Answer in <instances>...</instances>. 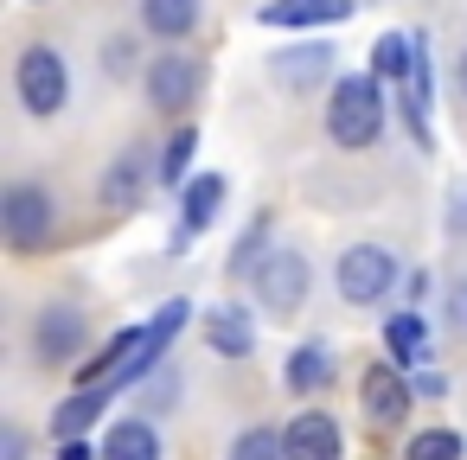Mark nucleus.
<instances>
[{
    "instance_id": "1",
    "label": "nucleus",
    "mask_w": 467,
    "mask_h": 460,
    "mask_svg": "<svg viewBox=\"0 0 467 460\" xmlns=\"http://www.w3.org/2000/svg\"><path fill=\"white\" fill-rule=\"evenodd\" d=\"M384 116H390V84L371 71H346L327 90V141L339 154H371L384 141Z\"/></svg>"
},
{
    "instance_id": "2",
    "label": "nucleus",
    "mask_w": 467,
    "mask_h": 460,
    "mask_svg": "<svg viewBox=\"0 0 467 460\" xmlns=\"http://www.w3.org/2000/svg\"><path fill=\"white\" fill-rule=\"evenodd\" d=\"M65 224V199L46 186V179H14L7 192H0V237H7L14 256H33L58 237Z\"/></svg>"
},
{
    "instance_id": "3",
    "label": "nucleus",
    "mask_w": 467,
    "mask_h": 460,
    "mask_svg": "<svg viewBox=\"0 0 467 460\" xmlns=\"http://www.w3.org/2000/svg\"><path fill=\"white\" fill-rule=\"evenodd\" d=\"M14 97H20V109L33 122H58L65 116V103H71V65H65V52L52 39L20 46V58H14Z\"/></svg>"
},
{
    "instance_id": "4",
    "label": "nucleus",
    "mask_w": 467,
    "mask_h": 460,
    "mask_svg": "<svg viewBox=\"0 0 467 460\" xmlns=\"http://www.w3.org/2000/svg\"><path fill=\"white\" fill-rule=\"evenodd\" d=\"M397 288H403V262H397L390 243H352V250H339V262H333V294H339L346 307H378V301L397 294Z\"/></svg>"
},
{
    "instance_id": "5",
    "label": "nucleus",
    "mask_w": 467,
    "mask_h": 460,
    "mask_svg": "<svg viewBox=\"0 0 467 460\" xmlns=\"http://www.w3.org/2000/svg\"><path fill=\"white\" fill-rule=\"evenodd\" d=\"M250 294H256V307H263V313L295 320V313L307 307V294H314V256H307V250H295V243H275V250L256 262Z\"/></svg>"
},
{
    "instance_id": "6",
    "label": "nucleus",
    "mask_w": 467,
    "mask_h": 460,
    "mask_svg": "<svg viewBox=\"0 0 467 460\" xmlns=\"http://www.w3.org/2000/svg\"><path fill=\"white\" fill-rule=\"evenodd\" d=\"M26 345H33V364L46 371H65V364H84V345H90V320L78 301H46L26 326Z\"/></svg>"
},
{
    "instance_id": "7",
    "label": "nucleus",
    "mask_w": 467,
    "mask_h": 460,
    "mask_svg": "<svg viewBox=\"0 0 467 460\" xmlns=\"http://www.w3.org/2000/svg\"><path fill=\"white\" fill-rule=\"evenodd\" d=\"M199 90H205V65H199L192 52H154V58L141 65V97H148L154 116L186 122V109L199 103Z\"/></svg>"
},
{
    "instance_id": "8",
    "label": "nucleus",
    "mask_w": 467,
    "mask_h": 460,
    "mask_svg": "<svg viewBox=\"0 0 467 460\" xmlns=\"http://www.w3.org/2000/svg\"><path fill=\"white\" fill-rule=\"evenodd\" d=\"M161 179V148H141V141H129L103 173H97V199L109 205V211H135V205H148V186Z\"/></svg>"
},
{
    "instance_id": "9",
    "label": "nucleus",
    "mask_w": 467,
    "mask_h": 460,
    "mask_svg": "<svg viewBox=\"0 0 467 460\" xmlns=\"http://www.w3.org/2000/svg\"><path fill=\"white\" fill-rule=\"evenodd\" d=\"M358 409H365L378 428L410 422V409H416V383H410V371H397L390 358L365 364V377H358Z\"/></svg>"
},
{
    "instance_id": "10",
    "label": "nucleus",
    "mask_w": 467,
    "mask_h": 460,
    "mask_svg": "<svg viewBox=\"0 0 467 460\" xmlns=\"http://www.w3.org/2000/svg\"><path fill=\"white\" fill-rule=\"evenodd\" d=\"M339 58H333V46L327 39H301V46H288V52H269V77L288 90V97H307V90H333L339 84V71H333Z\"/></svg>"
},
{
    "instance_id": "11",
    "label": "nucleus",
    "mask_w": 467,
    "mask_h": 460,
    "mask_svg": "<svg viewBox=\"0 0 467 460\" xmlns=\"http://www.w3.org/2000/svg\"><path fill=\"white\" fill-rule=\"evenodd\" d=\"M282 447L288 460H346V428L327 409H295L282 422Z\"/></svg>"
},
{
    "instance_id": "12",
    "label": "nucleus",
    "mask_w": 467,
    "mask_h": 460,
    "mask_svg": "<svg viewBox=\"0 0 467 460\" xmlns=\"http://www.w3.org/2000/svg\"><path fill=\"white\" fill-rule=\"evenodd\" d=\"M224 199H231V179H224V173H192V179L180 186V230H173V243L205 237V230L224 218Z\"/></svg>"
},
{
    "instance_id": "13",
    "label": "nucleus",
    "mask_w": 467,
    "mask_h": 460,
    "mask_svg": "<svg viewBox=\"0 0 467 460\" xmlns=\"http://www.w3.org/2000/svg\"><path fill=\"white\" fill-rule=\"evenodd\" d=\"M429 103H435V84H429V39L416 33V71L397 84V116L410 128V141L422 154H435V128H429Z\"/></svg>"
},
{
    "instance_id": "14",
    "label": "nucleus",
    "mask_w": 467,
    "mask_h": 460,
    "mask_svg": "<svg viewBox=\"0 0 467 460\" xmlns=\"http://www.w3.org/2000/svg\"><path fill=\"white\" fill-rule=\"evenodd\" d=\"M205 352H218V358H250V352H256V307H244V301L205 307Z\"/></svg>"
},
{
    "instance_id": "15",
    "label": "nucleus",
    "mask_w": 467,
    "mask_h": 460,
    "mask_svg": "<svg viewBox=\"0 0 467 460\" xmlns=\"http://www.w3.org/2000/svg\"><path fill=\"white\" fill-rule=\"evenodd\" d=\"M97 447H103V460H167V434H161L154 415H122V422H109Z\"/></svg>"
},
{
    "instance_id": "16",
    "label": "nucleus",
    "mask_w": 467,
    "mask_h": 460,
    "mask_svg": "<svg viewBox=\"0 0 467 460\" xmlns=\"http://www.w3.org/2000/svg\"><path fill=\"white\" fill-rule=\"evenodd\" d=\"M256 20H263L269 33H314V26L352 20V0H269Z\"/></svg>"
},
{
    "instance_id": "17",
    "label": "nucleus",
    "mask_w": 467,
    "mask_h": 460,
    "mask_svg": "<svg viewBox=\"0 0 467 460\" xmlns=\"http://www.w3.org/2000/svg\"><path fill=\"white\" fill-rule=\"evenodd\" d=\"M384 358L397 364V371H422L435 352H429V320H422V307H397L390 320H384Z\"/></svg>"
},
{
    "instance_id": "18",
    "label": "nucleus",
    "mask_w": 467,
    "mask_h": 460,
    "mask_svg": "<svg viewBox=\"0 0 467 460\" xmlns=\"http://www.w3.org/2000/svg\"><path fill=\"white\" fill-rule=\"evenodd\" d=\"M333 371H339V364H333V345H327V339H301V345L288 352V364H282V390L307 403V396H320V390L333 383Z\"/></svg>"
},
{
    "instance_id": "19",
    "label": "nucleus",
    "mask_w": 467,
    "mask_h": 460,
    "mask_svg": "<svg viewBox=\"0 0 467 460\" xmlns=\"http://www.w3.org/2000/svg\"><path fill=\"white\" fill-rule=\"evenodd\" d=\"M199 14H205V0H135L141 33H148V39H167V46L192 39V33H199Z\"/></svg>"
},
{
    "instance_id": "20",
    "label": "nucleus",
    "mask_w": 467,
    "mask_h": 460,
    "mask_svg": "<svg viewBox=\"0 0 467 460\" xmlns=\"http://www.w3.org/2000/svg\"><path fill=\"white\" fill-rule=\"evenodd\" d=\"M116 403V390L109 383H90V390H71L58 409H52V441H78V434H90L97 422H103V409Z\"/></svg>"
},
{
    "instance_id": "21",
    "label": "nucleus",
    "mask_w": 467,
    "mask_h": 460,
    "mask_svg": "<svg viewBox=\"0 0 467 460\" xmlns=\"http://www.w3.org/2000/svg\"><path fill=\"white\" fill-rule=\"evenodd\" d=\"M410 71H416V33H384V39L371 46V77H384V84L397 90Z\"/></svg>"
},
{
    "instance_id": "22",
    "label": "nucleus",
    "mask_w": 467,
    "mask_h": 460,
    "mask_svg": "<svg viewBox=\"0 0 467 460\" xmlns=\"http://www.w3.org/2000/svg\"><path fill=\"white\" fill-rule=\"evenodd\" d=\"M192 154H199V128H192V122H180V128L161 141V186H173V192H180V186L192 179Z\"/></svg>"
},
{
    "instance_id": "23",
    "label": "nucleus",
    "mask_w": 467,
    "mask_h": 460,
    "mask_svg": "<svg viewBox=\"0 0 467 460\" xmlns=\"http://www.w3.org/2000/svg\"><path fill=\"white\" fill-rule=\"evenodd\" d=\"M269 250H275V243H269V211H256V218L244 224L237 250H231V281H250V275H256V262H263Z\"/></svg>"
},
{
    "instance_id": "24",
    "label": "nucleus",
    "mask_w": 467,
    "mask_h": 460,
    "mask_svg": "<svg viewBox=\"0 0 467 460\" xmlns=\"http://www.w3.org/2000/svg\"><path fill=\"white\" fill-rule=\"evenodd\" d=\"M224 460H288L282 428H269V422H244V428L231 434V454H224Z\"/></svg>"
},
{
    "instance_id": "25",
    "label": "nucleus",
    "mask_w": 467,
    "mask_h": 460,
    "mask_svg": "<svg viewBox=\"0 0 467 460\" xmlns=\"http://www.w3.org/2000/svg\"><path fill=\"white\" fill-rule=\"evenodd\" d=\"M397 460H467V441L454 428H416Z\"/></svg>"
},
{
    "instance_id": "26",
    "label": "nucleus",
    "mask_w": 467,
    "mask_h": 460,
    "mask_svg": "<svg viewBox=\"0 0 467 460\" xmlns=\"http://www.w3.org/2000/svg\"><path fill=\"white\" fill-rule=\"evenodd\" d=\"M173 396H180V377H173V364H161V371H154V377L141 383V409H148V415L161 422V415L173 409Z\"/></svg>"
},
{
    "instance_id": "27",
    "label": "nucleus",
    "mask_w": 467,
    "mask_h": 460,
    "mask_svg": "<svg viewBox=\"0 0 467 460\" xmlns=\"http://www.w3.org/2000/svg\"><path fill=\"white\" fill-rule=\"evenodd\" d=\"M441 307H448V326L467 339V275H454L448 281V294H441Z\"/></svg>"
},
{
    "instance_id": "28",
    "label": "nucleus",
    "mask_w": 467,
    "mask_h": 460,
    "mask_svg": "<svg viewBox=\"0 0 467 460\" xmlns=\"http://www.w3.org/2000/svg\"><path fill=\"white\" fill-rule=\"evenodd\" d=\"M26 447H33V441H26L20 422H0V460H26Z\"/></svg>"
},
{
    "instance_id": "29",
    "label": "nucleus",
    "mask_w": 467,
    "mask_h": 460,
    "mask_svg": "<svg viewBox=\"0 0 467 460\" xmlns=\"http://www.w3.org/2000/svg\"><path fill=\"white\" fill-rule=\"evenodd\" d=\"M410 383H416V396H429V403H435V396H448V377H441V371H429V364H422V371H410Z\"/></svg>"
},
{
    "instance_id": "30",
    "label": "nucleus",
    "mask_w": 467,
    "mask_h": 460,
    "mask_svg": "<svg viewBox=\"0 0 467 460\" xmlns=\"http://www.w3.org/2000/svg\"><path fill=\"white\" fill-rule=\"evenodd\" d=\"M129 52H135L129 39H109V46H103V65H109V77H129Z\"/></svg>"
},
{
    "instance_id": "31",
    "label": "nucleus",
    "mask_w": 467,
    "mask_h": 460,
    "mask_svg": "<svg viewBox=\"0 0 467 460\" xmlns=\"http://www.w3.org/2000/svg\"><path fill=\"white\" fill-rule=\"evenodd\" d=\"M448 237H467V192H448Z\"/></svg>"
},
{
    "instance_id": "32",
    "label": "nucleus",
    "mask_w": 467,
    "mask_h": 460,
    "mask_svg": "<svg viewBox=\"0 0 467 460\" xmlns=\"http://www.w3.org/2000/svg\"><path fill=\"white\" fill-rule=\"evenodd\" d=\"M422 294H429V269H410V275H403V307H416Z\"/></svg>"
},
{
    "instance_id": "33",
    "label": "nucleus",
    "mask_w": 467,
    "mask_h": 460,
    "mask_svg": "<svg viewBox=\"0 0 467 460\" xmlns=\"http://www.w3.org/2000/svg\"><path fill=\"white\" fill-rule=\"evenodd\" d=\"M58 460H103V447H90V441L78 434V441H58Z\"/></svg>"
},
{
    "instance_id": "34",
    "label": "nucleus",
    "mask_w": 467,
    "mask_h": 460,
    "mask_svg": "<svg viewBox=\"0 0 467 460\" xmlns=\"http://www.w3.org/2000/svg\"><path fill=\"white\" fill-rule=\"evenodd\" d=\"M454 90L467 97V46H461V58H454Z\"/></svg>"
},
{
    "instance_id": "35",
    "label": "nucleus",
    "mask_w": 467,
    "mask_h": 460,
    "mask_svg": "<svg viewBox=\"0 0 467 460\" xmlns=\"http://www.w3.org/2000/svg\"><path fill=\"white\" fill-rule=\"evenodd\" d=\"M33 7H39V0H33Z\"/></svg>"
}]
</instances>
